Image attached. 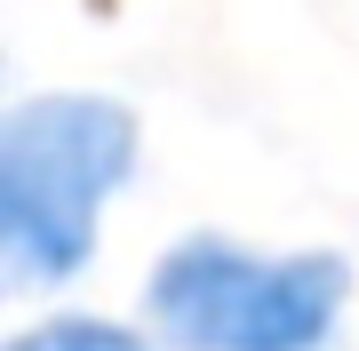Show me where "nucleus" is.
I'll return each mask as SVG.
<instances>
[{"label": "nucleus", "instance_id": "1", "mask_svg": "<svg viewBox=\"0 0 359 351\" xmlns=\"http://www.w3.org/2000/svg\"><path fill=\"white\" fill-rule=\"evenodd\" d=\"M136 168V120L112 96H32L0 120V272L16 287L72 280L104 200Z\"/></svg>", "mask_w": 359, "mask_h": 351}, {"label": "nucleus", "instance_id": "2", "mask_svg": "<svg viewBox=\"0 0 359 351\" xmlns=\"http://www.w3.org/2000/svg\"><path fill=\"white\" fill-rule=\"evenodd\" d=\"M344 256H256L184 240L152 272V327L184 351H320L344 319Z\"/></svg>", "mask_w": 359, "mask_h": 351}, {"label": "nucleus", "instance_id": "3", "mask_svg": "<svg viewBox=\"0 0 359 351\" xmlns=\"http://www.w3.org/2000/svg\"><path fill=\"white\" fill-rule=\"evenodd\" d=\"M8 351H144V336H128V327H112V319H40Z\"/></svg>", "mask_w": 359, "mask_h": 351}]
</instances>
